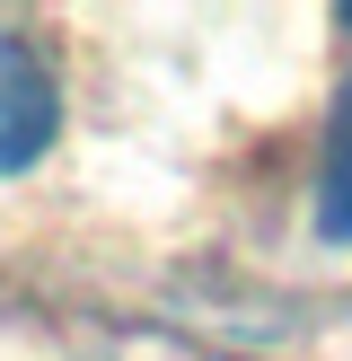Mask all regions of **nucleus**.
Segmentation results:
<instances>
[{
	"mask_svg": "<svg viewBox=\"0 0 352 361\" xmlns=\"http://www.w3.org/2000/svg\"><path fill=\"white\" fill-rule=\"evenodd\" d=\"M53 133H62V88H53V71L35 62L27 35L0 27V176L35 168V159L53 150Z\"/></svg>",
	"mask_w": 352,
	"mask_h": 361,
	"instance_id": "f257e3e1",
	"label": "nucleus"
},
{
	"mask_svg": "<svg viewBox=\"0 0 352 361\" xmlns=\"http://www.w3.org/2000/svg\"><path fill=\"white\" fill-rule=\"evenodd\" d=\"M344 27H352V9H344Z\"/></svg>",
	"mask_w": 352,
	"mask_h": 361,
	"instance_id": "7ed1b4c3",
	"label": "nucleus"
},
{
	"mask_svg": "<svg viewBox=\"0 0 352 361\" xmlns=\"http://www.w3.org/2000/svg\"><path fill=\"white\" fill-rule=\"evenodd\" d=\"M317 238L352 247V80L334 88V123H326V159H317Z\"/></svg>",
	"mask_w": 352,
	"mask_h": 361,
	"instance_id": "f03ea898",
	"label": "nucleus"
}]
</instances>
